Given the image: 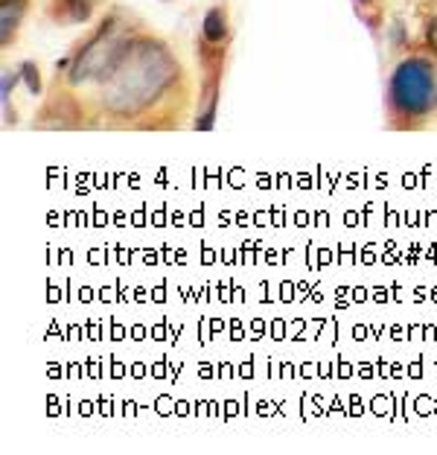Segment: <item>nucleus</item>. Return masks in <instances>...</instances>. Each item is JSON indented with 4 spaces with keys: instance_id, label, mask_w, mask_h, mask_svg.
<instances>
[{
    "instance_id": "1",
    "label": "nucleus",
    "mask_w": 437,
    "mask_h": 455,
    "mask_svg": "<svg viewBox=\"0 0 437 455\" xmlns=\"http://www.w3.org/2000/svg\"><path fill=\"white\" fill-rule=\"evenodd\" d=\"M179 76V59L161 38L134 36L102 79V108L114 117L138 120L170 94Z\"/></svg>"
},
{
    "instance_id": "4",
    "label": "nucleus",
    "mask_w": 437,
    "mask_h": 455,
    "mask_svg": "<svg viewBox=\"0 0 437 455\" xmlns=\"http://www.w3.org/2000/svg\"><path fill=\"white\" fill-rule=\"evenodd\" d=\"M27 6L29 0H4V6H0V44L4 47H9V41L15 38V29L24 20Z\"/></svg>"
},
{
    "instance_id": "3",
    "label": "nucleus",
    "mask_w": 437,
    "mask_h": 455,
    "mask_svg": "<svg viewBox=\"0 0 437 455\" xmlns=\"http://www.w3.org/2000/svg\"><path fill=\"white\" fill-rule=\"evenodd\" d=\"M131 38L134 36H131V29L126 24V18H123V12L108 15L99 24L97 33L91 36L88 44L76 53V59L70 61L68 82L70 85H82V82H91V79L102 82L108 70L117 65V59L123 56V50L129 47Z\"/></svg>"
},
{
    "instance_id": "8",
    "label": "nucleus",
    "mask_w": 437,
    "mask_h": 455,
    "mask_svg": "<svg viewBox=\"0 0 437 455\" xmlns=\"http://www.w3.org/2000/svg\"><path fill=\"white\" fill-rule=\"evenodd\" d=\"M429 47L434 50V56H437V15L432 18V24H429Z\"/></svg>"
},
{
    "instance_id": "7",
    "label": "nucleus",
    "mask_w": 437,
    "mask_h": 455,
    "mask_svg": "<svg viewBox=\"0 0 437 455\" xmlns=\"http://www.w3.org/2000/svg\"><path fill=\"white\" fill-rule=\"evenodd\" d=\"M20 76L27 79L29 94H41V76H38V68L33 65V61H24V65H20Z\"/></svg>"
},
{
    "instance_id": "2",
    "label": "nucleus",
    "mask_w": 437,
    "mask_h": 455,
    "mask_svg": "<svg viewBox=\"0 0 437 455\" xmlns=\"http://www.w3.org/2000/svg\"><path fill=\"white\" fill-rule=\"evenodd\" d=\"M388 106L405 120H423L437 108V70L429 59H405L388 82Z\"/></svg>"
},
{
    "instance_id": "5",
    "label": "nucleus",
    "mask_w": 437,
    "mask_h": 455,
    "mask_svg": "<svg viewBox=\"0 0 437 455\" xmlns=\"http://www.w3.org/2000/svg\"><path fill=\"white\" fill-rule=\"evenodd\" d=\"M202 36H204L207 44L225 47V41H227V12H225L222 6L207 9L204 24H202Z\"/></svg>"
},
{
    "instance_id": "6",
    "label": "nucleus",
    "mask_w": 437,
    "mask_h": 455,
    "mask_svg": "<svg viewBox=\"0 0 437 455\" xmlns=\"http://www.w3.org/2000/svg\"><path fill=\"white\" fill-rule=\"evenodd\" d=\"M102 4V0H65L61 4V15H68V20H88L91 12Z\"/></svg>"
}]
</instances>
